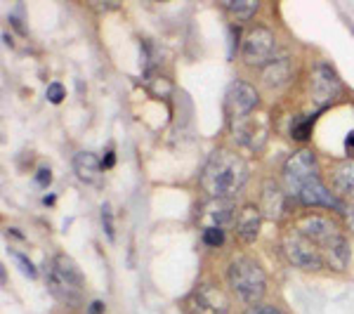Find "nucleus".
<instances>
[{
  "instance_id": "obj_1",
  "label": "nucleus",
  "mask_w": 354,
  "mask_h": 314,
  "mask_svg": "<svg viewBox=\"0 0 354 314\" xmlns=\"http://www.w3.org/2000/svg\"><path fill=\"white\" fill-rule=\"evenodd\" d=\"M245 180H248V168L241 161V156L227 149L213 154L201 175V182L208 194H213L218 198L234 196L245 185Z\"/></svg>"
},
{
  "instance_id": "obj_2",
  "label": "nucleus",
  "mask_w": 354,
  "mask_h": 314,
  "mask_svg": "<svg viewBox=\"0 0 354 314\" xmlns=\"http://www.w3.org/2000/svg\"><path fill=\"white\" fill-rule=\"evenodd\" d=\"M298 232L305 234L307 239L322 250L324 262L333 265L335 270H342L350 260V246H347L345 237L340 234L338 227L322 215H310V218L300 220Z\"/></svg>"
},
{
  "instance_id": "obj_3",
  "label": "nucleus",
  "mask_w": 354,
  "mask_h": 314,
  "mask_svg": "<svg viewBox=\"0 0 354 314\" xmlns=\"http://www.w3.org/2000/svg\"><path fill=\"white\" fill-rule=\"evenodd\" d=\"M83 274L76 267V262L66 255H57L48 265V286L57 300L64 305L78 307L83 302Z\"/></svg>"
},
{
  "instance_id": "obj_4",
  "label": "nucleus",
  "mask_w": 354,
  "mask_h": 314,
  "mask_svg": "<svg viewBox=\"0 0 354 314\" xmlns=\"http://www.w3.org/2000/svg\"><path fill=\"white\" fill-rule=\"evenodd\" d=\"M227 279L234 293L243 302H258L265 295L267 277L262 267L250 258H236L227 270Z\"/></svg>"
},
{
  "instance_id": "obj_5",
  "label": "nucleus",
  "mask_w": 354,
  "mask_h": 314,
  "mask_svg": "<svg viewBox=\"0 0 354 314\" xmlns=\"http://www.w3.org/2000/svg\"><path fill=\"white\" fill-rule=\"evenodd\" d=\"M283 253L290 260V265L300 267V270H322L324 255L305 234L290 232L283 237Z\"/></svg>"
},
{
  "instance_id": "obj_6",
  "label": "nucleus",
  "mask_w": 354,
  "mask_h": 314,
  "mask_svg": "<svg viewBox=\"0 0 354 314\" xmlns=\"http://www.w3.org/2000/svg\"><path fill=\"white\" fill-rule=\"evenodd\" d=\"M317 170H319V165H317V158H314L312 151L302 149L298 154H293V156L286 161V165H283V182H286L288 192L298 196V192L307 185V182L319 178Z\"/></svg>"
},
{
  "instance_id": "obj_7",
  "label": "nucleus",
  "mask_w": 354,
  "mask_h": 314,
  "mask_svg": "<svg viewBox=\"0 0 354 314\" xmlns=\"http://www.w3.org/2000/svg\"><path fill=\"white\" fill-rule=\"evenodd\" d=\"M274 33L270 28L265 26H258L245 36V43H243V59L245 64L250 66H262L267 62H272L274 57Z\"/></svg>"
},
{
  "instance_id": "obj_8",
  "label": "nucleus",
  "mask_w": 354,
  "mask_h": 314,
  "mask_svg": "<svg viewBox=\"0 0 354 314\" xmlns=\"http://www.w3.org/2000/svg\"><path fill=\"white\" fill-rule=\"evenodd\" d=\"M227 107H230L232 116L245 118L258 107V93L248 83H234L230 88V95H227Z\"/></svg>"
},
{
  "instance_id": "obj_9",
  "label": "nucleus",
  "mask_w": 354,
  "mask_h": 314,
  "mask_svg": "<svg viewBox=\"0 0 354 314\" xmlns=\"http://www.w3.org/2000/svg\"><path fill=\"white\" fill-rule=\"evenodd\" d=\"M312 90H314V100L319 104H328L340 90V83H338V76L333 73V68L322 64L314 73V83H312Z\"/></svg>"
},
{
  "instance_id": "obj_10",
  "label": "nucleus",
  "mask_w": 354,
  "mask_h": 314,
  "mask_svg": "<svg viewBox=\"0 0 354 314\" xmlns=\"http://www.w3.org/2000/svg\"><path fill=\"white\" fill-rule=\"evenodd\" d=\"M73 170H76V175L83 182H88V185H97L102 178L104 165H102V161L95 156V154L81 151V154H76V158H73Z\"/></svg>"
},
{
  "instance_id": "obj_11",
  "label": "nucleus",
  "mask_w": 354,
  "mask_h": 314,
  "mask_svg": "<svg viewBox=\"0 0 354 314\" xmlns=\"http://www.w3.org/2000/svg\"><path fill=\"white\" fill-rule=\"evenodd\" d=\"M298 198L302 203H307V205H333V208H340V203L330 196L328 190L322 185V180H319V178L307 182V185L298 192Z\"/></svg>"
},
{
  "instance_id": "obj_12",
  "label": "nucleus",
  "mask_w": 354,
  "mask_h": 314,
  "mask_svg": "<svg viewBox=\"0 0 354 314\" xmlns=\"http://www.w3.org/2000/svg\"><path fill=\"white\" fill-rule=\"evenodd\" d=\"M236 232L245 241H253L260 232V210L255 205H243L236 215Z\"/></svg>"
},
{
  "instance_id": "obj_13",
  "label": "nucleus",
  "mask_w": 354,
  "mask_h": 314,
  "mask_svg": "<svg viewBox=\"0 0 354 314\" xmlns=\"http://www.w3.org/2000/svg\"><path fill=\"white\" fill-rule=\"evenodd\" d=\"M196 302H198V307H203V310H210V312H215V314H225L227 312V298L220 293L215 286H203L201 290L196 293Z\"/></svg>"
},
{
  "instance_id": "obj_14",
  "label": "nucleus",
  "mask_w": 354,
  "mask_h": 314,
  "mask_svg": "<svg viewBox=\"0 0 354 314\" xmlns=\"http://www.w3.org/2000/svg\"><path fill=\"white\" fill-rule=\"evenodd\" d=\"M333 185H335V190L340 194H345V196H354V161H345L335 168Z\"/></svg>"
},
{
  "instance_id": "obj_15",
  "label": "nucleus",
  "mask_w": 354,
  "mask_h": 314,
  "mask_svg": "<svg viewBox=\"0 0 354 314\" xmlns=\"http://www.w3.org/2000/svg\"><path fill=\"white\" fill-rule=\"evenodd\" d=\"M262 208H265V215L270 218H279L283 208V194L277 185H265V192H262Z\"/></svg>"
},
{
  "instance_id": "obj_16",
  "label": "nucleus",
  "mask_w": 354,
  "mask_h": 314,
  "mask_svg": "<svg viewBox=\"0 0 354 314\" xmlns=\"http://www.w3.org/2000/svg\"><path fill=\"white\" fill-rule=\"evenodd\" d=\"M208 218H210V227H218V230H222V227L232 225L234 220H236V215H234V208L232 205H215V208L208 210Z\"/></svg>"
},
{
  "instance_id": "obj_17",
  "label": "nucleus",
  "mask_w": 354,
  "mask_h": 314,
  "mask_svg": "<svg viewBox=\"0 0 354 314\" xmlns=\"http://www.w3.org/2000/svg\"><path fill=\"white\" fill-rule=\"evenodd\" d=\"M290 78V64L288 62H277L265 71V83L267 85H281Z\"/></svg>"
},
{
  "instance_id": "obj_18",
  "label": "nucleus",
  "mask_w": 354,
  "mask_h": 314,
  "mask_svg": "<svg viewBox=\"0 0 354 314\" xmlns=\"http://www.w3.org/2000/svg\"><path fill=\"white\" fill-rule=\"evenodd\" d=\"M312 125H314V116H302V118H295V123L290 125V137L298 142H305L310 140L312 135Z\"/></svg>"
},
{
  "instance_id": "obj_19",
  "label": "nucleus",
  "mask_w": 354,
  "mask_h": 314,
  "mask_svg": "<svg viewBox=\"0 0 354 314\" xmlns=\"http://www.w3.org/2000/svg\"><path fill=\"white\" fill-rule=\"evenodd\" d=\"M225 10H230L232 15L241 17V19H250L258 12V3H253V0H236V3H225Z\"/></svg>"
},
{
  "instance_id": "obj_20",
  "label": "nucleus",
  "mask_w": 354,
  "mask_h": 314,
  "mask_svg": "<svg viewBox=\"0 0 354 314\" xmlns=\"http://www.w3.org/2000/svg\"><path fill=\"white\" fill-rule=\"evenodd\" d=\"M203 243L210 248H218L225 243V232L218 230V227H205L203 230Z\"/></svg>"
},
{
  "instance_id": "obj_21",
  "label": "nucleus",
  "mask_w": 354,
  "mask_h": 314,
  "mask_svg": "<svg viewBox=\"0 0 354 314\" xmlns=\"http://www.w3.org/2000/svg\"><path fill=\"white\" fill-rule=\"evenodd\" d=\"M102 225H104L106 237L113 239V218H111V205L109 203L102 205Z\"/></svg>"
},
{
  "instance_id": "obj_22",
  "label": "nucleus",
  "mask_w": 354,
  "mask_h": 314,
  "mask_svg": "<svg viewBox=\"0 0 354 314\" xmlns=\"http://www.w3.org/2000/svg\"><path fill=\"white\" fill-rule=\"evenodd\" d=\"M12 258L19 262V270L24 272V274H28V277H36V267L31 265V260L26 258V255H21V253H15L12 250Z\"/></svg>"
},
{
  "instance_id": "obj_23",
  "label": "nucleus",
  "mask_w": 354,
  "mask_h": 314,
  "mask_svg": "<svg viewBox=\"0 0 354 314\" xmlns=\"http://www.w3.org/2000/svg\"><path fill=\"white\" fill-rule=\"evenodd\" d=\"M48 100L53 102V104H59V102L64 100V88H62L59 83H53L48 88Z\"/></svg>"
},
{
  "instance_id": "obj_24",
  "label": "nucleus",
  "mask_w": 354,
  "mask_h": 314,
  "mask_svg": "<svg viewBox=\"0 0 354 314\" xmlns=\"http://www.w3.org/2000/svg\"><path fill=\"white\" fill-rule=\"evenodd\" d=\"M245 314H281V310H277V307H270V305H255V307H248Z\"/></svg>"
},
{
  "instance_id": "obj_25",
  "label": "nucleus",
  "mask_w": 354,
  "mask_h": 314,
  "mask_svg": "<svg viewBox=\"0 0 354 314\" xmlns=\"http://www.w3.org/2000/svg\"><path fill=\"white\" fill-rule=\"evenodd\" d=\"M36 180H38V185L41 187H48L50 182H53V173H50V168H38V173H36Z\"/></svg>"
},
{
  "instance_id": "obj_26",
  "label": "nucleus",
  "mask_w": 354,
  "mask_h": 314,
  "mask_svg": "<svg viewBox=\"0 0 354 314\" xmlns=\"http://www.w3.org/2000/svg\"><path fill=\"white\" fill-rule=\"evenodd\" d=\"M104 312V302L102 300H95V302H90V307H88V314H102Z\"/></svg>"
},
{
  "instance_id": "obj_27",
  "label": "nucleus",
  "mask_w": 354,
  "mask_h": 314,
  "mask_svg": "<svg viewBox=\"0 0 354 314\" xmlns=\"http://www.w3.org/2000/svg\"><path fill=\"white\" fill-rule=\"evenodd\" d=\"M113 163H116V156H113V151H109L104 161H102V165H104V170H106V168H113Z\"/></svg>"
},
{
  "instance_id": "obj_28",
  "label": "nucleus",
  "mask_w": 354,
  "mask_h": 314,
  "mask_svg": "<svg viewBox=\"0 0 354 314\" xmlns=\"http://www.w3.org/2000/svg\"><path fill=\"white\" fill-rule=\"evenodd\" d=\"M345 147H347V151H354V130L350 135H347V140H345Z\"/></svg>"
},
{
  "instance_id": "obj_29",
  "label": "nucleus",
  "mask_w": 354,
  "mask_h": 314,
  "mask_svg": "<svg viewBox=\"0 0 354 314\" xmlns=\"http://www.w3.org/2000/svg\"><path fill=\"white\" fill-rule=\"evenodd\" d=\"M347 220H350V227H352V232H354V208L350 210V215H347Z\"/></svg>"
}]
</instances>
